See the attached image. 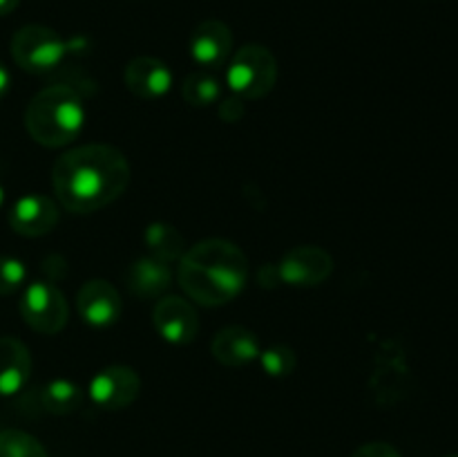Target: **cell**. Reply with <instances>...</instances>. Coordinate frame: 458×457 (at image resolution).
<instances>
[{"mask_svg": "<svg viewBox=\"0 0 458 457\" xmlns=\"http://www.w3.org/2000/svg\"><path fill=\"white\" fill-rule=\"evenodd\" d=\"M52 184L63 209L94 213L123 195L130 184V164L119 148L85 143L54 161Z\"/></svg>", "mask_w": 458, "mask_h": 457, "instance_id": "6da1fadb", "label": "cell"}, {"mask_svg": "<svg viewBox=\"0 0 458 457\" xmlns=\"http://www.w3.org/2000/svg\"><path fill=\"white\" fill-rule=\"evenodd\" d=\"M179 285L204 307H219L242 294L249 280V258L222 237L197 242L179 260Z\"/></svg>", "mask_w": 458, "mask_h": 457, "instance_id": "7a4b0ae2", "label": "cell"}, {"mask_svg": "<svg viewBox=\"0 0 458 457\" xmlns=\"http://www.w3.org/2000/svg\"><path fill=\"white\" fill-rule=\"evenodd\" d=\"M85 116L88 112L76 90L67 85H49L27 106L25 128L40 146L63 148L83 133Z\"/></svg>", "mask_w": 458, "mask_h": 457, "instance_id": "3957f363", "label": "cell"}, {"mask_svg": "<svg viewBox=\"0 0 458 457\" xmlns=\"http://www.w3.org/2000/svg\"><path fill=\"white\" fill-rule=\"evenodd\" d=\"M277 81V61L271 49L250 43L237 49L228 61L226 83L235 97L258 101L267 97Z\"/></svg>", "mask_w": 458, "mask_h": 457, "instance_id": "277c9868", "label": "cell"}, {"mask_svg": "<svg viewBox=\"0 0 458 457\" xmlns=\"http://www.w3.org/2000/svg\"><path fill=\"white\" fill-rule=\"evenodd\" d=\"M12 56L30 74H49L63 65L67 43L45 25H25L13 34Z\"/></svg>", "mask_w": 458, "mask_h": 457, "instance_id": "5b68a950", "label": "cell"}, {"mask_svg": "<svg viewBox=\"0 0 458 457\" xmlns=\"http://www.w3.org/2000/svg\"><path fill=\"white\" fill-rule=\"evenodd\" d=\"M21 316L27 325L38 334H58L67 325L70 318V307L56 285L47 280H36L25 287L21 296Z\"/></svg>", "mask_w": 458, "mask_h": 457, "instance_id": "8992f818", "label": "cell"}, {"mask_svg": "<svg viewBox=\"0 0 458 457\" xmlns=\"http://www.w3.org/2000/svg\"><path fill=\"white\" fill-rule=\"evenodd\" d=\"M141 392V379L130 366H107L89 381L88 394L101 410H123Z\"/></svg>", "mask_w": 458, "mask_h": 457, "instance_id": "52a82bcc", "label": "cell"}, {"mask_svg": "<svg viewBox=\"0 0 458 457\" xmlns=\"http://www.w3.org/2000/svg\"><path fill=\"white\" fill-rule=\"evenodd\" d=\"M334 272V258L322 246L302 245L286 251L277 264V278L291 287L322 285Z\"/></svg>", "mask_w": 458, "mask_h": 457, "instance_id": "ba28073f", "label": "cell"}, {"mask_svg": "<svg viewBox=\"0 0 458 457\" xmlns=\"http://www.w3.org/2000/svg\"><path fill=\"white\" fill-rule=\"evenodd\" d=\"M155 330L173 345H188L199 334V316L182 296H164L152 312Z\"/></svg>", "mask_w": 458, "mask_h": 457, "instance_id": "9c48e42d", "label": "cell"}, {"mask_svg": "<svg viewBox=\"0 0 458 457\" xmlns=\"http://www.w3.org/2000/svg\"><path fill=\"white\" fill-rule=\"evenodd\" d=\"M58 220H61V209L56 202L38 193L18 197L9 209V227L22 237L47 236L56 228Z\"/></svg>", "mask_w": 458, "mask_h": 457, "instance_id": "30bf717a", "label": "cell"}, {"mask_svg": "<svg viewBox=\"0 0 458 457\" xmlns=\"http://www.w3.org/2000/svg\"><path fill=\"white\" fill-rule=\"evenodd\" d=\"M76 307H79L81 318L92 327H110L114 325L123 312V303L112 282L94 278L88 280L79 289L76 296Z\"/></svg>", "mask_w": 458, "mask_h": 457, "instance_id": "8fae6325", "label": "cell"}, {"mask_svg": "<svg viewBox=\"0 0 458 457\" xmlns=\"http://www.w3.org/2000/svg\"><path fill=\"white\" fill-rule=\"evenodd\" d=\"M191 56L206 70L226 65L233 56V34L222 21H204L191 34Z\"/></svg>", "mask_w": 458, "mask_h": 457, "instance_id": "7c38bea8", "label": "cell"}, {"mask_svg": "<svg viewBox=\"0 0 458 457\" xmlns=\"http://www.w3.org/2000/svg\"><path fill=\"white\" fill-rule=\"evenodd\" d=\"M123 79L130 92L143 101H155V99L165 97L173 88V72L164 61L155 56L132 58L125 67Z\"/></svg>", "mask_w": 458, "mask_h": 457, "instance_id": "4fadbf2b", "label": "cell"}, {"mask_svg": "<svg viewBox=\"0 0 458 457\" xmlns=\"http://www.w3.org/2000/svg\"><path fill=\"white\" fill-rule=\"evenodd\" d=\"M210 352L217 358L222 366L228 367H242L249 363L258 361L262 345L255 332L246 330L242 325L224 327L215 334L213 343H210Z\"/></svg>", "mask_w": 458, "mask_h": 457, "instance_id": "5bb4252c", "label": "cell"}, {"mask_svg": "<svg viewBox=\"0 0 458 457\" xmlns=\"http://www.w3.org/2000/svg\"><path fill=\"white\" fill-rule=\"evenodd\" d=\"M31 376V354L22 341L0 336V397H13Z\"/></svg>", "mask_w": 458, "mask_h": 457, "instance_id": "9a60e30c", "label": "cell"}, {"mask_svg": "<svg viewBox=\"0 0 458 457\" xmlns=\"http://www.w3.org/2000/svg\"><path fill=\"white\" fill-rule=\"evenodd\" d=\"M173 282V272L170 264L155 255L134 260L125 272V287L130 294L141 296V298H159Z\"/></svg>", "mask_w": 458, "mask_h": 457, "instance_id": "2e32d148", "label": "cell"}, {"mask_svg": "<svg viewBox=\"0 0 458 457\" xmlns=\"http://www.w3.org/2000/svg\"><path fill=\"white\" fill-rule=\"evenodd\" d=\"M143 240L146 246L150 249V255L164 260V263H179L186 254V240L179 233V228H174L168 222H152L148 224L146 233H143Z\"/></svg>", "mask_w": 458, "mask_h": 457, "instance_id": "e0dca14e", "label": "cell"}, {"mask_svg": "<svg viewBox=\"0 0 458 457\" xmlns=\"http://www.w3.org/2000/svg\"><path fill=\"white\" fill-rule=\"evenodd\" d=\"M40 403L52 415H70L83 403V390L67 379H54L40 392Z\"/></svg>", "mask_w": 458, "mask_h": 457, "instance_id": "ac0fdd59", "label": "cell"}, {"mask_svg": "<svg viewBox=\"0 0 458 457\" xmlns=\"http://www.w3.org/2000/svg\"><path fill=\"white\" fill-rule=\"evenodd\" d=\"M183 101L195 108H206L210 103H217L222 97V83L215 76V72L199 70L186 76L182 85Z\"/></svg>", "mask_w": 458, "mask_h": 457, "instance_id": "d6986e66", "label": "cell"}, {"mask_svg": "<svg viewBox=\"0 0 458 457\" xmlns=\"http://www.w3.org/2000/svg\"><path fill=\"white\" fill-rule=\"evenodd\" d=\"M0 457H47L43 444L25 430H0Z\"/></svg>", "mask_w": 458, "mask_h": 457, "instance_id": "ffe728a7", "label": "cell"}, {"mask_svg": "<svg viewBox=\"0 0 458 457\" xmlns=\"http://www.w3.org/2000/svg\"><path fill=\"white\" fill-rule=\"evenodd\" d=\"M259 366L264 367L268 376H276V379H284V376H291L298 367V357H295L293 349L289 345L276 343L271 348L262 349L258 357Z\"/></svg>", "mask_w": 458, "mask_h": 457, "instance_id": "44dd1931", "label": "cell"}, {"mask_svg": "<svg viewBox=\"0 0 458 457\" xmlns=\"http://www.w3.org/2000/svg\"><path fill=\"white\" fill-rule=\"evenodd\" d=\"M27 267L22 260L0 255V296H12L25 287Z\"/></svg>", "mask_w": 458, "mask_h": 457, "instance_id": "7402d4cb", "label": "cell"}, {"mask_svg": "<svg viewBox=\"0 0 458 457\" xmlns=\"http://www.w3.org/2000/svg\"><path fill=\"white\" fill-rule=\"evenodd\" d=\"M352 457H403L396 446L387 442H367L352 453Z\"/></svg>", "mask_w": 458, "mask_h": 457, "instance_id": "603a6c76", "label": "cell"}, {"mask_svg": "<svg viewBox=\"0 0 458 457\" xmlns=\"http://www.w3.org/2000/svg\"><path fill=\"white\" fill-rule=\"evenodd\" d=\"M244 103V99L235 97V94H231L228 99H222V103H219V116H222V121H226V124H237V121L246 115Z\"/></svg>", "mask_w": 458, "mask_h": 457, "instance_id": "cb8c5ba5", "label": "cell"}, {"mask_svg": "<svg viewBox=\"0 0 458 457\" xmlns=\"http://www.w3.org/2000/svg\"><path fill=\"white\" fill-rule=\"evenodd\" d=\"M9 85H12V74H9V70L4 67V63L0 61V99L9 92Z\"/></svg>", "mask_w": 458, "mask_h": 457, "instance_id": "d4e9b609", "label": "cell"}, {"mask_svg": "<svg viewBox=\"0 0 458 457\" xmlns=\"http://www.w3.org/2000/svg\"><path fill=\"white\" fill-rule=\"evenodd\" d=\"M18 3H21V0H0V16H7V13H12L13 9L18 7Z\"/></svg>", "mask_w": 458, "mask_h": 457, "instance_id": "484cf974", "label": "cell"}, {"mask_svg": "<svg viewBox=\"0 0 458 457\" xmlns=\"http://www.w3.org/2000/svg\"><path fill=\"white\" fill-rule=\"evenodd\" d=\"M3 204H4V186L3 182H0V209H3Z\"/></svg>", "mask_w": 458, "mask_h": 457, "instance_id": "4316f807", "label": "cell"}, {"mask_svg": "<svg viewBox=\"0 0 458 457\" xmlns=\"http://www.w3.org/2000/svg\"><path fill=\"white\" fill-rule=\"evenodd\" d=\"M447 457H458V455H447Z\"/></svg>", "mask_w": 458, "mask_h": 457, "instance_id": "83f0119b", "label": "cell"}]
</instances>
